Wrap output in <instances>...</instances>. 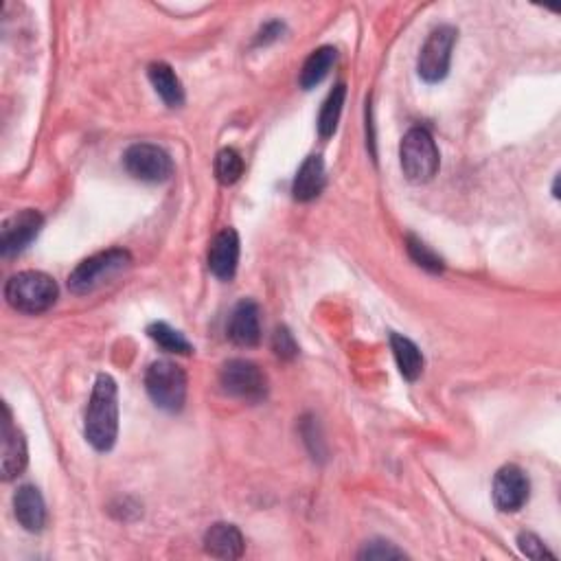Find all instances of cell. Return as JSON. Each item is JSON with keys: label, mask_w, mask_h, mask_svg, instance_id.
I'll return each mask as SVG.
<instances>
[{"label": "cell", "mask_w": 561, "mask_h": 561, "mask_svg": "<svg viewBox=\"0 0 561 561\" xmlns=\"http://www.w3.org/2000/svg\"><path fill=\"white\" fill-rule=\"evenodd\" d=\"M84 432L88 443L97 452H110L119 434V395L117 382L101 373L93 386V395L86 408Z\"/></svg>", "instance_id": "cell-1"}, {"label": "cell", "mask_w": 561, "mask_h": 561, "mask_svg": "<svg viewBox=\"0 0 561 561\" xmlns=\"http://www.w3.org/2000/svg\"><path fill=\"white\" fill-rule=\"evenodd\" d=\"M7 303L22 314H42L57 301V283L38 270L18 272L5 285Z\"/></svg>", "instance_id": "cell-2"}, {"label": "cell", "mask_w": 561, "mask_h": 561, "mask_svg": "<svg viewBox=\"0 0 561 561\" xmlns=\"http://www.w3.org/2000/svg\"><path fill=\"white\" fill-rule=\"evenodd\" d=\"M145 388L160 410L180 412L187 399V375L176 362L156 360L145 373Z\"/></svg>", "instance_id": "cell-3"}, {"label": "cell", "mask_w": 561, "mask_h": 561, "mask_svg": "<svg viewBox=\"0 0 561 561\" xmlns=\"http://www.w3.org/2000/svg\"><path fill=\"white\" fill-rule=\"evenodd\" d=\"M399 156H402V169L404 176L415 182V185H423L430 182L439 171V150L434 143L432 134L426 128H412L399 147Z\"/></svg>", "instance_id": "cell-4"}, {"label": "cell", "mask_w": 561, "mask_h": 561, "mask_svg": "<svg viewBox=\"0 0 561 561\" xmlns=\"http://www.w3.org/2000/svg\"><path fill=\"white\" fill-rule=\"evenodd\" d=\"M130 261L132 257L128 250L121 248H112L106 250V253L88 257L71 272V277H68V290L77 296L95 292L99 285L106 283L114 274L128 268Z\"/></svg>", "instance_id": "cell-5"}, {"label": "cell", "mask_w": 561, "mask_h": 561, "mask_svg": "<svg viewBox=\"0 0 561 561\" xmlns=\"http://www.w3.org/2000/svg\"><path fill=\"white\" fill-rule=\"evenodd\" d=\"M220 386L226 395L259 404L268 395V377L255 362L231 360L222 366Z\"/></svg>", "instance_id": "cell-6"}, {"label": "cell", "mask_w": 561, "mask_h": 561, "mask_svg": "<svg viewBox=\"0 0 561 561\" xmlns=\"http://www.w3.org/2000/svg\"><path fill=\"white\" fill-rule=\"evenodd\" d=\"M456 36H459V31L450 25H441L430 33L417 62V71L423 82L439 84L448 77Z\"/></svg>", "instance_id": "cell-7"}, {"label": "cell", "mask_w": 561, "mask_h": 561, "mask_svg": "<svg viewBox=\"0 0 561 561\" xmlns=\"http://www.w3.org/2000/svg\"><path fill=\"white\" fill-rule=\"evenodd\" d=\"M123 165L128 174L141 182H165L174 174V160L163 147L152 143H136L123 154Z\"/></svg>", "instance_id": "cell-8"}, {"label": "cell", "mask_w": 561, "mask_h": 561, "mask_svg": "<svg viewBox=\"0 0 561 561\" xmlns=\"http://www.w3.org/2000/svg\"><path fill=\"white\" fill-rule=\"evenodd\" d=\"M42 224V215L33 209H25L5 220L3 228H0V253L3 257L22 253L38 237Z\"/></svg>", "instance_id": "cell-9"}, {"label": "cell", "mask_w": 561, "mask_h": 561, "mask_svg": "<svg viewBox=\"0 0 561 561\" xmlns=\"http://www.w3.org/2000/svg\"><path fill=\"white\" fill-rule=\"evenodd\" d=\"M531 494V483L518 465H505L494 478V502L500 511H520Z\"/></svg>", "instance_id": "cell-10"}, {"label": "cell", "mask_w": 561, "mask_h": 561, "mask_svg": "<svg viewBox=\"0 0 561 561\" xmlns=\"http://www.w3.org/2000/svg\"><path fill=\"white\" fill-rule=\"evenodd\" d=\"M29 461L27 454V441L22 437V432L11 421V410L3 406V459H0V474L5 480H11L25 472Z\"/></svg>", "instance_id": "cell-11"}, {"label": "cell", "mask_w": 561, "mask_h": 561, "mask_svg": "<svg viewBox=\"0 0 561 561\" xmlns=\"http://www.w3.org/2000/svg\"><path fill=\"white\" fill-rule=\"evenodd\" d=\"M226 336L237 347H255L261 340L259 307L255 301L237 303L226 325Z\"/></svg>", "instance_id": "cell-12"}, {"label": "cell", "mask_w": 561, "mask_h": 561, "mask_svg": "<svg viewBox=\"0 0 561 561\" xmlns=\"http://www.w3.org/2000/svg\"><path fill=\"white\" fill-rule=\"evenodd\" d=\"M239 261V235L233 228H224L215 235L209 248V268L217 279L231 281L237 272Z\"/></svg>", "instance_id": "cell-13"}, {"label": "cell", "mask_w": 561, "mask_h": 561, "mask_svg": "<svg viewBox=\"0 0 561 561\" xmlns=\"http://www.w3.org/2000/svg\"><path fill=\"white\" fill-rule=\"evenodd\" d=\"M14 513L20 526L29 533H40L47 524V507L44 498L33 485H22L14 494Z\"/></svg>", "instance_id": "cell-14"}, {"label": "cell", "mask_w": 561, "mask_h": 561, "mask_svg": "<svg viewBox=\"0 0 561 561\" xmlns=\"http://www.w3.org/2000/svg\"><path fill=\"white\" fill-rule=\"evenodd\" d=\"M244 535L235 524L217 522L204 533V551L217 559H239L244 555Z\"/></svg>", "instance_id": "cell-15"}, {"label": "cell", "mask_w": 561, "mask_h": 561, "mask_svg": "<svg viewBox=\"0 0 561 561\" xmlns=\"http://www.w3.org/2000/svg\"><path fill=\"white\" fill-rule=\"evenodd\" d=\"M325 187V165L320 156H307L292 182V196L299 202H312Z\"/></svg>", "instance_id": "cell-16"}, {"label": "cell", "mask_w": 561, "mask_h": 561, "mask_svg": "<svg viewBox=\"0 0 561 561\" xmlns=\"http://www.w3.org/2000/svg\"><path fill=\"white\" fill-rule=\"evenodd\" d=\"M150 82L154 86L156 93L160 95L169 108H180L185 103V88H182L178 75L174 73V68L165 62H154L150 66Z\"/></svg>", "instance_id": "cell-17"}, {"label": "cell", "mask_w": 561, "mask_h": 561, "mask_svg": "<svg viewBox=\"0 0 561 561\" xmlns=\"http://www.w3.org/2000/svg\"><path fill=\"white\" fill-rule=\"evenodd\" d=\"M391 349L397 360L399 373L404 375V380H408V382L419 380L423 373V353L419 351L415 342L408 340L406 336L391 334Z\"/></svg>", "instance_id": "cell-18"}, {"label": "cell", "mask_w": 561, "mask_h": 561, "mask_svg": "<svg viewBox=\"0 0 561 561\" xmlns=\"http://www.w3.org/2000/svg\"><path fill=\"white\" fill-rule=\"evenodd\" d=\"M334 62H336V49L334 47H320V49H316L312 55L307 57V62L303 64L301 79H299L301 88L303 90L316 88L329 75Z\"/></svg>", "instance_id": "cell-19"}, {"label": "cell", "mask_w": 561, "mask_h": 561, "mask_svg": "<svg viewBox=\"0 0 561 561\" xmlns=\"http://www.w3.org/2000/svg\"><path fill=\"white\" fill-rule=\"evenodd\" d=\"M345 97H347V86L338 84L325 99L323 108H320V114H318L320 139H329V136H334V132L338 128V121H340V114H342V106H345Z\"/></svg>", "instance_id": "cell-20"}, {"label": "cell", "mask_w": 561, "mask_h": 561, "mask_svg": "<svg viewBox=\"0 0 561 561\" xmlns=\"http://www.w3.org/2000/svg\"><path fill=\"white\" fill-rule=\"evenodd\" d=\"M147 336L167 353H178V356H189V353H193L191 342L167 323H152L147 327Z\"/></svg>", "instance_id": "cell-21"}, {"label": "cell", "mask_w": 561, "mask_h": 561, "mask_svg": "<svg viewBox=\"0 0 561 561\" xmlns=\"http://www.w3.org/2000/svg\"><path fill=\"white\" fill-rule=\"evenodd\" d=\"M244 174V160L231 147L217 152L215 156V178L220 180V185H235V182Z\"/></svg>", "instance_id": "cell-22"}, {"label": "cell", "mask_w": 561, "mask_h": 561, "mask_svg": "<svg viewBox=\"0 0 561 561\" xmlns=\"http://www.w3.org/2000/svg\"><path fill=\"white\" fill-rule=\"evenodd\" d=\"M406 248H408V255H410V259L415 261L419 268L428 270V272H432V274H439V272H443V261H441V257H439L437 253H434V250H432L430 246L423 244L419 237H415V235H408V239H406Z\"/></svg>", "instance_id": "cell-23"}, {"label": "cell", "mask_w": 561, "mask_h": 561, "mask_svg": "<svg viewBox=\"0 0 561 561\" xmlns=\"http://www.w3.org/2000/svg\"><path fill=\"white\" fill-rule=\"evenodd\" d=\"M272 349L281 360H294L299 356V345H296L294 336L290 334L288 327H277L272 336Z\"/></svg>", "instance_id": "cell-24"}, {"label": "cell", "mask_w": 561, "mask_h": 561, "mask_svg": "<svg viewBox=\"0 0 561 561\" xmlns=\"http://www.w3.org/2000/svg\"><path fill=\"white\" fill-rule=\"evenodd\" d=\"M518 546H520L522 555H526L529 559H535V561H540V559H555V555H553L551 551H548L546 544H544L535 533H520Z\"/></svg>", "instance_id": "cell-25"}, {"label": "cell", "mask_w": 561, "mask_h": 561, "mask_svg": "<svg viewBox=\"0 0 561 561\" xmlns=\"http://www.w3.org/2000/svg\"><path fill=\"white\" fill-rule=\"evenodd\" d=\"M358 557L360 559H402V557H406V553L399 551V548H395L391 542L377 540V542L366 544Z\"/></svg>", "instance_id": "cell-26"}, {"label": "cell", "mask_w": 561, "mask_h": 561, "mask_svg": "<svg viewBox=\"0 0 561 561\" xmlns=\"http://www.w3.org/2000/svg\"><path fill=\"white\" fill-rule=\"evenodd\" d=\"M281 33H283L281 22H268V25L259 31L255 44H270V42L277 40Z\"/></svg>", "instance_id": "cell-27"}]
</instances>
